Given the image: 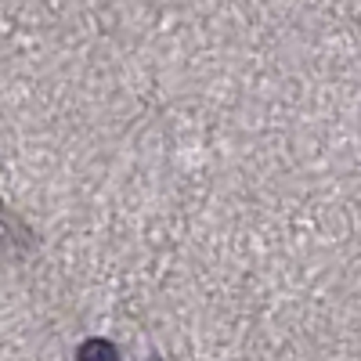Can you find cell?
Segmentation results:
<instances>
[{"mask_svg":"<svg viewBox=\"0 0 361 361\" xmlns=\"http://www.w3.org/2000/svg\"><path fill=\"white\" fill-rule=\"evenodd\" d=\"M76 361H119V350L109 340H83L76 347Z\"/></svg>","mask_w":361,"mask_h":361,"instance_id":"cell-1","label":"cell"},{"mask_svg":"<svg viewBox=\"0 0 361 361\" xmlns=\"http://www.w3.org/2000/svg\"><path fill=\"white\" fill-rule=\"evenodd\" d=\"M152 361H163V357H152Z\"/></svg>","mask_w":361,"mask_h":361,"instance_id":"cell-2","label":"cell"}]
</instances>
